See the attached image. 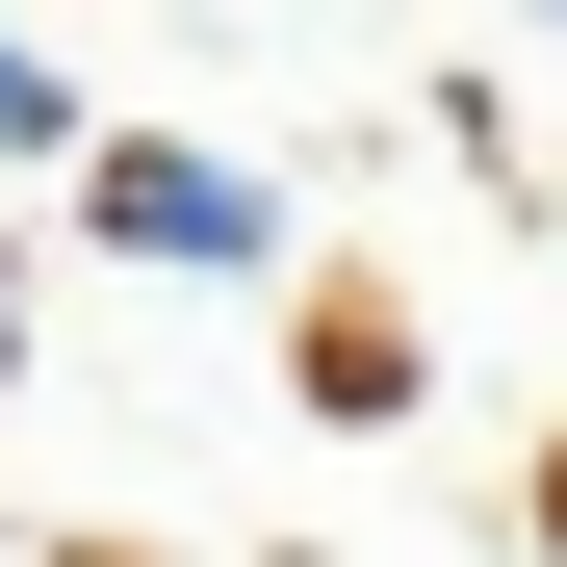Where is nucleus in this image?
I'll use <instances>...</instances> for the list:
<instances>
[{
    "label": "nucleus",
    "mask_w": 567,
    "mask_h": 567,
    "mask_svg": "<svg viewBox=\"0 0 567 567\" xmlns=\"http://www.w3.org/2000/svg\"><path fill=\"white\" fill-rule=\"evenodd\" d=\"M104 233H130L155 284H258V258H284V207H258L233 155H104Z\"/></svg>",
    "instance_id": "1"
},
{
    "label": "nucleus",
    "mask_w": 567,
    "mask_h": 567,
    "mask_svg": "<svg viewBox=\"0 0 567 567\" xmlns=\"http://www.w3.org/2000/svg\"><path fill=\"white\" fill-rule=\"evenodd\" d=\"M0 155H78V104H52V52H0Z\"/></svg>",
    "instance_id": "2"
},
{
    "label": "nucleus",
    "mask_w": 567,
    "mask_h": 567,
    "mask_svg": "<svg viewBox=\"0 0 567 567\" xmlns=\"http://www.w3.org/2000/svg\"><path fill=\"white\" fill-rule=\"evenodd\" d=\"M0 361H27V258H0Z\"/></svg>",
    "instance_id": "3"
},
{
    "label": "nucleus",
    "mask_w": 567,
    "mask_h": 567,
    "mask_svg": "<svg viewBox=\"0 0 567 567\" xmlns=\"http://www.w3.org/2000/svg\"><path fill=\"white\" fill-rule=\"evenodd\" d=\"M542 542H567V464H542Z\"/></svg>",
    "instance_id": "4"
}]
</instances>
